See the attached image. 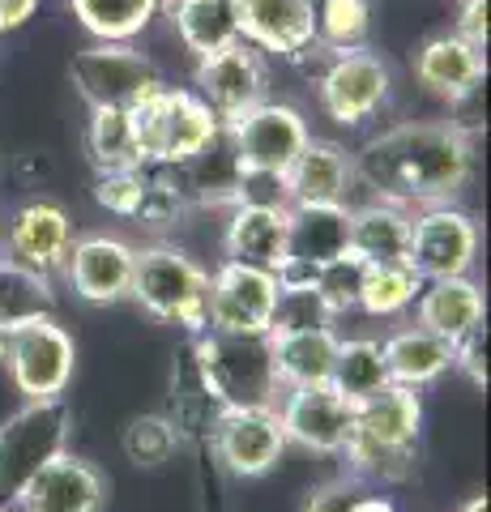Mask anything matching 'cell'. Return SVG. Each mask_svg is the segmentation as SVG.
Masks as SVG:
<instances>
[{
	"label": "cell",
	"mask_w": 491,
	"mask_h": 512,
	"mask_svg": "<svg viewBox=\"0 0 491 512\" xmlns=\"http://www.w3.org/2000/svg\"><path fill=\"white\" fill-rule=\"evenodd\" d=\"M351 158L355 184L368 188V197L423 210L462 197L474 171V141L449 120H402L368 137Z\"/></svg>",
	"instance_id": "1"
},
{
	"label": "cell",
	"mask_w": 491,
	"mask_h": 512,
	"mask_svg": "<svg viewBox=\"0 0 491 512\" xmlns=\"http://www.w3.org/2000/svg\"><path fill=\"white\" fill-rule=\"evenodd\" d=\"M193 376L210 402L223 406H278L282 384L274 376L269 333H218L193 338Z\"/></svg>",
	"instance_id": "2"
},
{
	"label": "cell",
	"mask_w": 491,
	"mask_h": 512,
	"mask_svg": "<svg viewBox=\"0 0 491 512\" xmlns=\"http://www.w3.org/2000/svg\"><path fill=\"white\" fill-rule=\"evenodd\" d=\"M205 295H210V269L197 256H188L176 244L137 248L129 299L146 316L197 338V333L210 329V320H205Z\"/></svg>",
	"instance_id": "3"
},
{
	"label": "cell",
	"mask_w": 491,
	"mask_h": 512,
	"mask_svg": "<svg viewBox=\"0 0 491 512\" xmlns=\"http://www.w3.org/2000/svg\"><path fill=\"white\" fill-rule=\"evenodd\" d=\"M129 116L146 167H180L223 137V120L197 99V90L184 86H163Z\"/></svg>",
	"instance_id": "4"
},
{
	"label": "cell",
	"mask_w": 491,
	"mask_h": 512,
	"mask_svg": "<svg viewBox=\"0 0 491 512\" xmlns=\"http://www.w3.org/2000/svg\"><path fill=\"white\" fill-rule=\"evenodd\" d=\"M0 363L26 402H52L65 397L77 372V346L73 333L56 316L26 320L18 329L0 333Z\"/></svg>",
	"instance_id": "5"
},
{
	"label": "cell",
	"mask_w": 491,
	"mask_h": 512,
	"mask_svg": "<svg viewBox=\"0 0 491 512\" xmlns=\"http://www.w3.org/2000/svg\"><path fill=\"white\" fill-rule=\"evenodd\" d=\"M73 436V410L65 397L52 402H22L18 410L0 423V500L13 504L30 478H35L47 461L69 453Z\"/></svg>",
	"instance_id": "6"
},
{
	"label": "cell",
	"mask_w": 491,
	"mask_h": 512,
	"mask_svg": "<svg viewBox=\"0 0 491 512\" xmlns=\"http://www.w3.org/2000/svg\"><path fill=\"white\" fill-rule=\"evenodd\" d=\"M69 77L77 94L86 99V107H120V111L141 107L167 86L158 64L137 43H99V39H90L82 52H73Z\"/></svg>",
	"instance_id": "7"
},
{
	"label": "cell",
	"mask_w": 491,
	"mask_h": 512,
	"mask_svg": "<svg viewBox=\"0 0 491 512\" xmlns=\"http://www.w3.org/2000/svg\"><path fill=\"white\" fill-rule=\"evenodd\" d=\"M227 146L235 154V163L248 175H282L287 171L304 146L312 141V124L295 103L282 99H265L261 107H252L248 116H240L235 124L223 128Z\"/></svg>",
	"instance_id": "8"
},
{
	"label": "cell",
	"mask_w": 491,
	"mask_h": 512,
	"mask_svg": "<svg viewBox=\"0 0 491 512\" xmlns=\"http://www.w3.org/2000/svg\"><path fill=\"white\" fill-rule=\"evenodd\" d=\"M389 94H393V73L385 56H376L372 47L325 56L321 73H316V103L338 128L372 124L389 107Z\"/></svg>",
	"instance_id": "9"
},
{
	"label": "cell",
	"mask_w": 491,
	"mask_h": 512,
	"mask_svg": "<svg viewBox=\"0 0 491 512\" xmlns=\"http://www.w3.org/2000/svg\"><path fill=\"white\" fill-rule=\"evenodd\" d=\"M479 261V222L462 205H423L410 210V248L406 265L423 282L436 278H466Z\"/></svg>",
	"instance_id": "10"
},
{
	"label": "cell",
	"mask_w": 491,
	"mask_h": 512,
	"mask_svg": "<svg viewBox=\"0 0 491 512\" xmlns=\"http://www.w3.org/2000/svg\"><path fill=\"white\" fill-rule=\"evenodd\" d=\"M205 440L231 478H265L287 453V436H282L274 406H223Z\"/></svg>",
	"instance_id": "11"
},
{
	"label": "cell",
	"mask_w": 491,
	"mask_h": 512,
	"mask_svg": "<svg viewBox=\"0 0 491 512\" xmlns=\"http://www.w3.org/2000/svg\"><path fill=\"white\" fill-rule=\"evenodd\" d=\"M193 90L227 128L269 99V60L240 39V43L223 47V52L197 60Z\"/></svg>",
	"instance_id": "12"
},
{
	"label": "cell",
	"mask_w": 491,
	"mask_h": 512,
	"mask_svg": "<svg viewBox=\"0 0 491 512\" xmlns=\"http://www.w3.org/2000/svg\"><path fill=\"white\" fill-rule=\"evenodd\" d=\"M278 278L269 269L218 261L210 269V295H205V320L218 333H269L278 312Z\"/></svg>",
	"instance_id": "13"
},
{
	"label": "cell",
	"mask_w": 491,
	"mask_h": 512,
	"mask_svg": "<svg viewBox=\"0 0 491 512\" xmlns=\"http://www.w3.org/2000/svg\"><path fill=\"white\" fill-rule=\"evenodd\" d=\"M278 423L287 444L304 448L312 457H342L355 431V406L334 384H308V389H282Z\"/></svg>",
	"instance_id": "14"
},
{
	"label": "cell",
	"mask_w": 491,
	"mask_h": 512,
	"mask_svg": "<svg viewBox=\"0 0 491 512\" xmlns=\"http://www.w3.org/2000/svg\"><path fill=\"white\" fill-rule=\"evenodd\" d=\"M73 239H77V231H73V218L65 205L35 197V201H22L18 210L5 218V227H0V252H5V261H13V265H26L43 278H56L73 248Z\"/></svg>",
	"instance_id": "15"
},
{
	"label": "cell",
	"mask_w": 491,
	"mask_h": 512,
	"mask_svg": "<svg viewBox=\"0 0 491 512\" xmlns=\"http://www.w3.org/2000/svg\"><path fill=\"white\" fill-rule=\"evenodd\" d=\"M133 261H137V248L120 235H77L73 248L60 265V278L69 282V291L82 299V303H120L129 299V286H133Z\"/></svg>",
	"instance_id": "16"
},
{
	"label": "cell",
	"mask_w": 491,
	"mask_h": 512,
	"mask_svg": "<svg viewBox=\"0 0 491 512\" xmlns=\"http://www.w3.org/2000/svg\"><path fill=\"white\" fill-rule=\"evenodd\" d=\"M240 39L265 60H304L316 52V0H231Z\"/></svg>",
	"instance_id": "17"
},
{
	"label": "cell",
	"mask_w": 491,
	"mask_h": 512,
	"mask_svg": "<svg viewBox=\"0 0 491 512\" xmlns=\"http://www.w3.org/2000/svg\"><path fill=\"white\" fill-rule=\"evenodd\" d=\"M107 478L90 461L60 453L13 495L18 512H103Z\"/></svg>",
	"instance_id": "18"
},
{
	"label": "cell",
	"mask_w": 491,
	"mask_h": 512,
	"mask_svg": "<svg viewBox=\"0 0 491 512\" xmlns=\"http://www.w3.org/2000/svg\"><path fill=\"white\" fill-rule=\"evenodd\" d=\"M487 77V56L483 47L466 43L453 30H440V35L423 39L415 52V82L432 94V99L457 103L466 99L470 90H479Z\"/></svg>",
	"instance_id": "19"
},
{
	"label": "cell",
	"mask_w": 491,
	"mask_h": 512,
	"mask_svg": "<svg viewBox=\"0 0 491 512\" xmlns=\"http://www.w3.org/2000/svg\"><path fill=\"white\" fill-rule=\"evenodd\" d=\"M355 158L338 141L312 137L304 154L287 171V201L291 205H355Z\"/></svg>",
	"instance_id": "20"
},
{
	"label": "cell",
	"mask_w": 491,
	"mask_h": 512,
	"mask_svg": "<svg viewBox=\"0 0 491 512\" xmlns=\"http://www.w3.org/2000/svg\"><path fill=\"white\" fill-rule=\"evenodd\" d=\"M287 210L291 205H248L235 201L223 222V256L240 265L274 269L287 256Z\"/></svg>",
	"instance_id": "21"
},
{
	"label": "cell",
	"mask_w": 491,
	"mask_h": 512,
	"mask_svg": "<svg viewBox=\"0 0 491 512\" xmlns=\"http://www.w3.org/2000/svg\"><path fill=\"white\" fill-rule=\"evenodd\" d=\"M410 312H415V325L432 329L436 338H445L453 346V342H462L470 329L487 325V295L470 274L466 278H436V282H423V291Z\"/></svg>",
	"instance_id": "22"
},
{
	"label": "cell",
	"mask_w": 491,
	"mask_h": 512,
	"mask_svg": "<svg viewBox=\"0 0 491 512\" xmlns=\"http://www.w3.org/2000/svg\"><path fill=\"white\" fill-rule=\"evenodd\" d=\"M338 325L312 329H278L269 333V355H274V376L282 389H308V384H329L338 355Z\"/></svg>",
	"instance_id": "23"
},
{
	"label": "cell",
	"mask_w": 491,
	"mask_h": 512,
	"mask_svg": "<svg viewBox=\"0 0 491 512\" xmlns=\"http://www.w3.org/2000/svg\"><path fill=\"white\" fill-rule=\"evenodd\" d=\"M385 350V367H389V384H402V389H427L440 376L453 372V346L445 338H436L432 329L423 325H398L380 338Z\"/></svg>",
	"instance_id": "24"
},
{
	"label": "cell",
	"mask_w": 491,
	"mask_h": 512,
	"mask_svg": "<svg viewBox=\"0 0 491 512\" xmlns=\"http://www.w3.org/2000/svg\"><path fill=\"white\" fill-rule=\"evenodd\" d=\"M410 248V210L398 201L368 197L351 205V239L346 252H355L363 265H406Z\"/></svg>",
	"instance_id": "25"
},
{
	"label": "cell",
	"mask_w": 491,
	"mask_h": 512,
	"mask_svg": "<svg viewBox=\"0 0 491 512\" xmlns=\"http://www.w3.org/2000/svg\"><path fill=\"white\" fill-rule=\"evenodd\" d=\"M423 431V393L402 389V384H385L380 393L363 397L355 406V431L351 436L393 448H419Z\"/></svg>",
	"instance_id": "26"
},
{
	"label": "cell",
	"mask_w": 491,
	"mask_h": 512,
	"mask_svg": "<svg viewBox=\"0 0 491 512\" xmlns=\"http://www.w3.org/2000/svg\"><path fill=\"white\" fill-rule=\"evenodd\" d=\"M351 205H291L287 210V256L325 265L346 252Z\"/></svg>",
	"instance_id": "27"
},
{
	"label": "cell",
	"mask_w": 491,
	"mask_h": 512,
	"mask_svg": "<svg viewBox=\"0 0 491 512\" xmlns=\"http://www.w3.org/2000/svg\"><path fill=\"white\" fill-rule=\"evenodd\" d=\"M163 13L176 30V39L197 60L240 43V22H235L231 0H163Z\"/></svg>",
	"instance_id": "28"
},
{
	"label": "cell",
	"mask_w": 491,
	"mask_h": 512,
	"mask_svg": "<svg viewBox=\"0 0 491 512\" xmlns=\"http://www.w3.org/2000/svg\"><path fill=\"white\" fill-rule=\"evenodd\" d=\"M69 9L90 39L137 43L163 13V0H69Z\"/></svg>",
	"instance_id": "29"
},
{
	"label": "cell",
	"mask_w": 491,
	"mask_h": 512,
	"mask_svg": "<svg viewBox=\"0 0 491 512\" xmlns=\"http://www.w3.org/2000/svg\"><path fill=\"white\" fill-rule=\"evenodd\" d=\"M86 154L94 175L103 171H137L146 167L137 150V133H133V116L120 107H90V124H86Z\"/></svg>",
	"instance_id": "30"
},
{
	"label": "cell",
	"mask_w": 491,
	"mask_h": 512,
	"mask_svg": "<svg viewBox=\"0 0 491 512\" xmlns=\"http://www.w3.org/2000/svg\"><path fill=\"white\" fill-rule=\"evenodd\" d=\"M329 384H334V389L351 406H359L363 397H372V393L385 389V384H389V367H385L380 338H338V355H334Z\"/></svg>",
	"instance_id": "31"
},
{
	"label": "cell",
	"mask_w": 491,
	"mask_h": 512,
	"mask_svg": "<svg viewBox=\"0 0 491 512\" xmlns=\"http://www.w3.org/2000/svg\"><path fill=\"white\" fill-rule=\"evenodd\" d=\"M56 312V291H52V278L35 274L26 265H13L0 256V333L5 329H18L26 320H39V316H52Z\"/></svg>",
	"instance_id": "32"
},
{
	"label": "cell",
	"mask_w": 491,
	"mask_h": 512,
	"mask_svg": "<svg viewBox=\"0 0 491 512\" xmlns=\"http://www.w3.org/2000/svg\"><path fill=\"white\" fill-rule=\"evenodd\" d=\"M423 291V278L410 265H368L359 291V312L372 320H402Z\"/></svg>",
	"instance_id": "33"
},
{
	"label": "cell",
	"mask_w": 491,
	"mask_h": 512,
	"mask_svg": "<svg viewBox=\"0 0 491 512\" xmlns=\"http://www.w3.org/2000/svg\"><path fill=\"white\" fill-rule=\"evenodd\" d=\"M372 0H316V52L338 56L368 47Z\"/></svg>",
	"instance_id": "34"
},
{
	"label": "cell",
	"mask_w": 491,
	"mask_h": 512,
	"mask_svg": "<svg viewBox=\"0 0 491 512\" xmlns=\"http://www.w3.org/2000/svg\"><path fill=\"white\" fill-rule=\"evenodd\" d=\"M180 427L171 414H137V419H129V427H124V436H120V448H124V457L133 461L137 470H158V466H167L171 457L180 453Z\"/></svg>",
	"instance_id": "35"
},
{
	"label": "cell",
	"mask_w": 491,
	"mask_h": 512,
	"mask_svg": "<svg viewBox=\"0 0 491 512\" xmlns=\"http://www.w3.org/2000/svg\"><path fill=\"white\" fill-rule=\"evenodd\" d=\"M363 274H368V265L359 261L355 252H342L334 256V261H325L321 269H316V299H321V308L342 320L359 312V291H363Z\"/></svg>",
	"instance_id": "36"
},
{
	"label": "cell",
	"mask_w": 491,
	"mask_h": 512,
	"mask_svg": "<svg viewBox=\"0 0 491 512\" xmlns=\"http://www.w3.org/2000/svg\"><path fill=\"white\" fill-rule=\"evenodd\" d=\"M146 197V167L137 171H103L94 175V201L116 218H137V205Z\"/></svg>",
	"instance_id": "37"
},
{
	"label": "cell",
	"mask_w": 491,
	"mask_h": 512,
	"mask_svg": "<svg viewBox=\"0 0 491 512\" xmlns=\"http://www.w3.org/2000/svg\"><path fill=\"white\" fill-rule=\"evenodd\" d=\"M453 367L474 384V389H483L487 384V325L470 329L462 342H453Z\"/></svg>",
	"instance_id": "38"
},
{
	"label": "cell",
	"mask_w": 491,
	"mask_h": 512,
	"mask_svg": "<svg viewBox=\"0 0 491 512\" xmlns=\"http://www.w3.org/2000/svg\"><path fill=\"white\" fill-rule=\"evenodd\" d=\"M363 491L359 478L351 474H342V478H329V483L321 487H312L308 491V500H304V512H346L355 504V495Z\"/></svg>",
	"instance_id": "39"
},
{
	"label": "cell",
	"mask_w": 491,
	"mask_h": 512,
	"mask_svg": "<svg viewBox=\"0 0 491 512\" xmlns=\"http://www.w3.org/2000/svg\"><path fill=\"white\" fill-rule=\"evenodd\" d=\"M453 35H462L466 43L483 47L487 52V0H462V13H457Z\"/></svg>",
	"instance_id": "40"
},
{
	"label": "cell",
	"mask_w": 491,
	"mask_h": 512,
	"mask_svg": "<svg viewBox=\"0 0 491 512\" xmlns=\"http://www.w3.org/2000/svg\"><path fill=\"white\" fill-rule=\"evenodd\" d=\"M35 9H39V0H0V35L26 26L30 18H35Z\"/></svg>",
	"instance_id": "41"
},
{
	"label": "cell",
	"mask_w": 491,
	"mask_h": 512,
	"mask_svg": "<svg viewBox=\"0 0 491 512\" xmlns=\"http://www.w3.org/2000/svg\"><path fill=\"white\" fill-rule=\"evenodd\" d=\"M346 512H398V504H393L389 495H380V491H368V487H363V491L355 495V504L346 508Z\"/></svg>",
	"instance_id": "42"
},
{
	"label": "cell",
	"mask_w": 491,
	"mask_h": 512,
	"mask_svg": "<svg viewBox=\"0 0 491 512\" xmlns=\"http://www.w3.org/2000/svg\"><path fill=\"white\" fill-rule=\"evenodd\" d=\"M457 512H487V495H483V491H479V495H470V500L457 508Z\"/></svg>",
	"instance_id": "43"
},
{
	"label": "cell",
	"mask_w": 491,
	"mask_h": 512,
	"mask_svg": "<svg viewBox=\"0 0 491 512\" xmlns=\"http://www.w3.org/2000/svg\"><path fill=\"white\" fill-rule=\"evenodd\" d=\"M0 512H18V508H9V504H0Z\"/></svg>",
	"instance_id": "44"
}]
</instances>
